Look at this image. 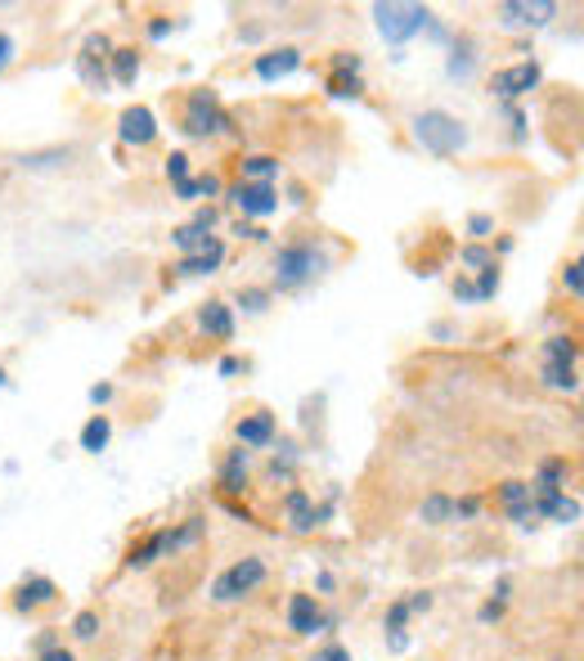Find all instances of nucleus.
<instances>
[{"label":"nucleus","mask_w":584,"mask_h":661,"mask_svg":"<svg viewBox=\"0 0 584 661\" xmlns=\"http://www.w3.org/2000/svg\"><path fill=\"white\" fill-rule=\"evenodd\" d=\"M409 131H414V140H418L432 158H454V154L467 149V140H473L467 122L454 118V114H445V108H423V114H414Z\"/></svg>","instance_id":"f257e3e1"},{"label":"nucleus","mask_w":584,"mask_h":661,"mask_svg":"<svg viewBox=\"0 0 584 661\" xmlns=\"http://www.w3.org/2000/svg\"><path fill=\"white\" fill-rule=\"evenodd\" d=\"M180 131L194 136V140H211V136H244V127L225 114V103L211 86H198L189 90L185 99V118H180Z\"/></svg>","instance_id":"f03ea898"},{"label":"nucleus","mask_w":584,"mask_h":661,"mask_svg":"<svg viewBox=\"0 0 584 661\" xmlns=\"http://www.w3.org/2000/svg\"><path fill=\"white\" fill-rule=\"evenodd\" d=\"M328 266H333L328 248H315V244H284V248L275 253V288H279V293H297V288H306L310 279H319Z\"/></svg>","instance_id":"7ed1b4c3"},{"label":"nucleus","mask_w":584,"mask_h":661,"mask_svg":"<svg viewBox=\"0 0 584 661\" xmlns=\"http://www.w3.org/2000/svg\"><path fill=\"white\" fill-rule=\"evenodd\" d=\"M374 28H378V37L387 46H405L418 32L432 28V10L418 6V0H378V6H374Z\"/></svg>","instance_id":"20e7f679"},{"label":"nucleus","mask_w":584,"mask_h":661,"mask_svg":"<svg viewBox=\"0 0 584 661\" xmlns=\"http://www.w3.org/2000/svg\"><path fill=\"white\" fill-rule=\"evenodd\" d=\"M266 559H257V554H248V559H239L234 568H225L216 581H211V599L216 603H244L248 594H257L261 585H266Z\"/></svg>","instance_id":"39448f33"},{"label":"nucleus","mask_w":584,"mask_h":661,"mask_svg":"<svg viewBox=\"0 0 584 661\" xmlns=\"http://www.w3.org/2000/svg\"><path fill=\"white\" fill-rule=\"evenodd\" d=\"M540 81H544L540 59H522V63H508V68H495L491 72V95L504 99V103H513V99L540 90Z\"/></svg>","instance_id":"423d86ee"},{"label":"nucleus","mask_w":584,"mask_h":661,"mask_svg":"<svg viewBox=\"0 0 584 661\" xmlns=\"http://www.w3.org/2000/svg\"><path fill=\"white\" fill-rule=\"evenodd\" d=\"M225 198H229V207L244 211V220H248V216H275L279 203H284L275 185H257V180H234V185H225Z\"/></svg>","instance_id":"0eeeda50"},{"label":"nucleus","mask_w":584,"mask_h":661,"mask_svg":"<svg viewBox=\"0 0 584 661\" xmlns=\"http://www.w3.org/2000/svg\"><path fill=\"white\" fill-rule=\"evenodd\" d=\"M108 55H112V41H108L103 32H90L86 46H81V55H77V77H81L95 95L108 90Z\"/></svg>","instance_id":"6e6552de"},{"label":"nucleus","mask_w":584,"mask_h":661,"mask_svg":"<svg viewBox=\"0 0 584 661\" xmlns=\"http://www.w3.org/2000/svg\"><path fill=\"white\" fill-rule=\"evenodd\" d=\"M284 513H288V526H293L297 535H310V531H319V526L333 517V504H315L310 491L293 486V491L284 495Z\"/></svg>","instance_id":"1a4fd4ad"},{"label":"nucleus","mask_w":584,"mask_h":661,"mask_svg":"<svg viewBox=\"0 0 584 661\" xmlns=\"http://www.w3.org/2000/svg\"><path fill=\"white\" fill-rule=\"evenodd\" d=\"M495 19L513 32L522 28H544L548 19H557V6L553 0H504V6H495Z\"/></svg>","instance_id":"9d476101"},{"label":"nucleus","mask_w":584,"mask_h":661,"mask_svg":"<svg viewBox=\"0 0 584 661\" xmlns=\"http://www.w3.org/2000/svg\"><path fill=\"white\" fill-rule=\"evenodd\" d=\"M117 140L131 145V149H149L158 140V114L145 108V103L122 108V118H117Z\"/></svg>","instance_id":"9b49d317"},{"label":"nucleus","mask_w":584,"mask_h":661,"mask_svg":"<svg viewBox=\"0 0 584 661\" xmlns=\"http://www.w3.org/2000/svg\"><path fill=\"white\" fill-rule=\"evenodd\" d=\"M234 436H239L244 451H266L279 436V418L270 410H253V414H244L239 423H234Z\"/></svg>","instance_id":"f8f14e48"},{"label":"nucleus","mask_w":584,"mask_h":661,"mask_svg":"<svg viewBox=\"0 0 584 661\" xmlns=\"http://www.w3.org/2000/svg\"><path fill=\"white\" fill-rule=\"evenodd\" d=\"M328 625H333V621L324 616V608H319L315 594H293V599H288V630H293V634L310 639V634H324Z\"/></svg>","instance_id":"ddd939ff"},{"label":"nucleus","mask_w":584,"mask_h":661,"mask_svg":"<svg viewBox=\"0 0 584 661\" xmlns=\"http://www.w3.org/2000/svg\"><path fill=\"white\" fill-rule=\"evenodd\" d=\"M297 68H301V50H297V46H275V50H266V55L253 59V72H257L261 81H284V77H293Z\"/></svg>","instance_id":"4468645a"},{"label":"nucleus","mask_w":584,"mask_h":661,"mask_svg":"<svg viewBox=\"0 0 584 661\" xmlns=\"http://www.w3.org/2000/svg\"><path fill=\"white\" fill-rule=\"evenodd\" d=\"M59 599V585L50 576H23L19 590H14V612L19 616H32L37 608H50Z\"/></svg>","instance_id":"2eb2a0df"},{"label":"nucleus","mask_w":584,"mask_h":661,"mask_svg":"<svg viewBox=\"0 0 584 661\" xmlns=\"http://www.w3.org/2000/svg\"><path fill=\"white\" fill-rule=\"evenodd\" d=\"M198 328L211 338V343H229L234 338V306L229 302H202L198 306Z\"/></svg>","instance_id":"dca6fc26"},{"label":"nucleus","mask_w":584,"mask_h":661,"mask_svg":"<svg viewBox=\"0 0 584 661\" xmlns=\"http://www.w3.org/2000/svg\"><path fill=\"white\" fill-rule=\"evenodd\" d=\"M535 517L540 522H557V526H575L580 522V500L557 491V495H535Z\"/></svg>","instance_id":"f3484780"},{"label":"nucleus","mask_w":584,"mask_h":661,"mask_svg":"<svg viewBox=\"0 0 584 661\" xmlns=\"http://www.w3.org/2000/svg\"><path fill=\"white\" fill-rule=\"evenodd\" d=\"M220 266H225V244H220V239H211L202 253H194V257H180L171 270H176V275H185V279H198V275H216Z\"/></svg>","instance_id":"a211bd4d"},{"label":"nucleus","mask_w":584,"mask_h":661,"mask_svg":"<svg viewBox=\"0 0 584 661\" xmlns=\"http://www.w3.org/2000/svg\"><path fill=\"white\" fill-rule=\"evenodd\" d=\"M248 468H253V451H244V446H239V451H229L225 464H220V477H216L220 491H225V495H244V486H248Z\"/></svg>","instance_id":"6ab92c4d"},{"label":"nucleus","mask_w":584,"mask_h":661,"mask_svg":"<svg viewBox=\"0 0 584 661\" xmlns=\"http://www.w3.org/2000/svg\"><path fill=\"white\" fill-rule=\"evenodd\" d=\"M473 72H477V41L463 32V37H458V41L449 46V59H445V77H449V81H467Z\"/></svg>","instance_id":"aec40b11"},{"label":"nucleus","mask_w":584,"mask_h":661,"mask_svg":"<svg viewBox=\"0 0 584 661\" xmlns=\"http://www.w3.org/2000/svg\"><path fill=\"white\" fill-rule=\"evenodd\" d=\"M202 535H207V517H198V513H194V517H185L180 526H167V531H162V549H167V559H171V554H180V549H194Z\"/></svg>","instance_id":"412c9836"},{"label":"nucleus","mask_w":584,"mask_h":661,"mask_svg":"<svg viewBox=\"0 0 584 661\" xmlns=\"http://www.w3.org/2000/svg\"><path fill=\"white\" fill-rule=\"evenodd\" d=\"M140 68H145V59H140L136 46H112V55H108V77H112L117 86H136Z\"/></svg>","instance_id":"4be33fe9"},{"label":"nucleus","mask_w":584,"mask_h":661,"mask_svg":"<svg viewBox=\"0 0 584 661\" xmlns=\"http://www.w3.org/2000/svg\"><path fill=\"white\" fill-rule=\"evenodd\" d=\"M566 477H571L566 460H544L535 482H531V495H557V491H566Z\"/></svg>","instance_id":"5701e85b"},{"label":"nucleus","mask_w":584,"mask_h":661,"mask_svg":"<svg viewBox=\"0 0 584 661\" xmlns=\"http://www.w3.org/2000/svg\"><path fill=\"white\" fill-rule=\"evenodd\" d=\"M108 441H112V418L108 414H90L86 427H81V436H77V446L86 455H99V451H108Z\"/></svg>","instance_id":"b1692460"},{"label":"nucleus","mask_w":584,"mask_h":661,"mask_svg":"<svg viewBox=\"0 0 584 661\" xmlns=\"http://www.w3.org/2000/svg\"><path fill=\"white\" fill-rule=\"evenodd\" d=\"M158 559H167L162 531H154V535H145V540H136V544L127 549V568H131V572H145V568H154Z\"/></svg>","instance_id":"393cba45"},{"label":"nucleus","mask_w":584,"mask_h":661,"mask_svg":"<svg viewBox=\"0 0 584 661\" xmlns=\"http://www.w3.org/2000/svg\"><path fill=\"white\" fill-rule=\"evenodd\" d=\"M23 171H55V167H68L72 162V149L68 145H55V149H32V154H19L14 158Z\"/></svg>","instance_id":"a878e982"},{"label":"nucleus","mask_w":584,"mask_h":661,"mask_svg":"<svg viewBox=\"0 0 584 661\" xmlns=\"http://www.w3.org/2000/svg\"><path fill=\"white\" fill-rule=\"evenodd\" d=\"M279 176V158L275 154H253L239 162V180H257V185H275Z\"/></svg>","instance_id":"bb28decb"},{"label":"nucleus","mask_w":584,"mask_h":661,"mask_svg":"<svg viewBox=\"0 0 584 661\" xmlns=\"http://www.w3.org/2000/svg\"><path fill=\"white\" fill-rule=\"evenodd\" d=\"M225 194V185H220V176H189V180H180L176 185V198L180 203H194V198H220Z\"/></svg>","instance_id":"cd10ccee"},{"label":"nucleus","mask_w":584,"mask_h":661,"mask_svg":"<svg viewBox=\"0 0 584 661\" xmlns=\"http://www.w3.org/2000/svg\"><path fill=\"white\" fill-rule=\"evenodd\" d=\"M580 361V343L571 334H553L544 343V365H575Z\"/></svg>","instance_id":"c85d7f7f"},{"label":"nucleus","mask_w":584,"mask_h":661,"mask_svg":"<svg viewBox=\"0 0 584 661\" xmlns=\"http://www.w3.org/2000/svg\"><path fill=\"white\" fill-rule=\"evenodd\" d=\"M418 517H423L427 526H445V522H454V500L441 495V491H432V495L418 504Z\"/></svg>","instance_id":"c756f323"},{"label":"nucleus","mask_w":584,"mask_h":661,"mask_svg":"<svg viewBox=\"0 0 584 661\" xmlns=\"http://www.w3.org/2000/svg\"><path fill=\"white\" fill-rule=\"evenodd\" d=\"M171 244L180 248V257H194V253H202V248L211 244V235H207V230H198L194 220H185V226H176V230H171Z\"/></svg>","instance_id":"7c9ffc66"},{"label":"nucleus","mask_w":584,"mask_h":661,"mask_svg":"<svg viewBox=\"0 0 584 661\" xmlns=\"http://www.w3.org/2000/svg\"><path fill=\"white\" fill-rule=\"evenodd\" d=\"M328 95L333 99H360L365 95V72H328Z\"/></svg>","instance_id":"2f4dec72"},{"label":"nucleus","mask_w":584,"mask_h":661,"mask_svg":"<svg viewBox=\"0 0 584 661\" xmlns=\"http://www.w3.org/2000/svg\"><path fill=\"white\" fill-rule=\"evenodd\" d=\"M540 378H544V387H553V392H575V387H580L575 365H544Z\"/></svg>","instance_id":"473e14b6"},{"label":"nucleus","mask_w":584,"mask_h":661,"mask_svg":"<svg viewBox=\"0 0 584 661\" xmlns=\"http://www.w3.org/2000/svg\"><path fill=\"white\" fill-rule=\"evenodd\" d=\"M458 266H467V270H486V266H495V253H491L486 244H467V248H458Z\"/></svg>","instance_id":"72a5a7b5"},{"label":"nucleus","mask_w":584,"mask_h":661,"mask_svg":"<svg viewBox=\"0 0 584 661\" xmlns=\"http://www.w3.org/2000/svg\"><path fill=\"white\" fill-rule=\"evenodd\" d=\"M239 306L248 310V315H266L270 310V288H239Z\"/></svg>","instance_id":"f704fd0d"},{"label":"nucleus","mask_w":584,"mask_h":661,"mask_svg":"<svg viewBox=\"0 0 584 661\" xmlns=\"http://www.w3.org/2000/svg\"><path fill=\"white\" fill-rule=\"evenodd\" d=\"M499 500H504V509H513V504H531L535 495H531V482L508 477V482H499Z\"/></svg>","instance_id":"c9c22d12"},{"label":"nucleus","mask_w":584,"mask_h":661,"mask_svg":"<svg viewBox=\"0 0 584 661\" xmlns=\"http://www.w3.org/2000/svg\"><path fill=\"white\" fill-rule=\"evenodd\" d=\"M467 235H473V244L491 239L495 235V216L491 211H473V216H467Z\"/></svg>","instance_id":"e433bc0d"},{"label":"nucleus","mask_w":584,"mask_h":661,"mask_svg":"<svg viewBox=\"0 0 584 661\" xmlns=\"http://www.w3.org/2000/svg\"><path fill=\"white\" fill-rule=\"evenodd\" d=\"M189 162H194V158H189L185 149H176V154H171V158L162 162V171H167V180H171V185H180V180H189Z\"/></svg>","instance_id":"4c0bfd02"},{"label":"nucleus","mask_w":584,"mask_h":661,"mask_svg":"<svg viewBox=\"0 0 584 661\" xmlns=\"http://www.w3.org/2000/svg\"><path fill=\"white\" fill-rule=\"evenodd\" d=\"M473 288H477V302H491V297L499 293V262H495V266H486V270H482V279H477Z\"/></svg>","instance_id":"58836bf2"},{"label":"nucleus","mask_w":584,"mask_h":661,"mask_svg":"<svg viewBox=\"0 0 584 661\" xmlns=\"http://www.w3.org/2000/svg\"><path fill=\"white\" fill-rule=\"evenodd\" d=\"M99 634V612H77L72 616V639H95Z\"/></svg>","instance_id":"ea45409f"},{"label":"nucleus","mask_w":584,"mask_h":661,"mask_svg":"<svg viewBox=\"0 0 584 661\" xmlns=\"http://www.w3.org/2000/svg\"><path fill=\"white\" fill-rule=\"evenodd\" d=\"M409 616H414V612L405 608V599H396V603L387 608V616H383V625H387V630H405V625H409Z\"/></svg>","instance_id":"a19ab883"},{"label":"nucleus","mask_w":584,"mask_h":661,"mask_svg":"<svg viewBox=\"0 0 584 661\" xmlns=\"http://www.w3.org/2000/svg\"><path fill=\"white\" fill-rule=\"evenodd\" d=\"M333 72H365V59L350 55V50H337L333 55Z\"/></svg>","instance_id":"79ce46f5"},{"label":"nucleus","mask_w":584,"mask_h":661,"mask_svg":"<svg viewBox=\"0 0 584 661\" xmlns=\"http://www.w3.org/2000/svg\"><path fill=\"white\" fill-rule=\"evenodd\" d=\"M504 517L517 522V526H535V522H540V517H535V500H531V504H513V509H504Z\"/></svg>","instance_id":"37998d69"},{"label":"nucleus","mask_w":584,"mask_h":661,"mask_svg":"<svg viewBox=\"0 0 584 661\" xmlns=\"http://www.w3.org/2000/svg\"><path fill=\"white\" fill-rule=\"evenodd\" d=\"M562 288H566L571 297L584 293V284H580V262H566V266H562Z\"/></svg>","instance_id":"c03bdc74"},{"label":"nucleus","mask_w":584,"mask_h":661,"mask_svg":"<svg viewBox=\"0 0 584 661\" xmlns=\"http://www.w3.org/2000/svg\"><path fill=\"white\" fill-rule=\"evenodd\" d=\"M216 220H220V207H216V203H207V207H198V211H194V226H198V230H207V235H211Z\"/></svg>","instance_id":"a18cd8bd"},{"label":"nucleus","mask_w":584,"mask_h":661,"mask_svg":"<svg viewBox=\"0 0 584 661\" xmlns=\"http://www.w3.org/2000/svg\"><path fill=\"white\" fill-rule=\"evenodd\" d=\"M234 235H239V239H253V244H270V230L253 226V220H239V226H234Z\"/></svg>","instance_id":"49530a36"},{"label":"nucleus","mask_w":584,"mask_h":661,"mask_svg":"<svg viewBox=\"0 0 584 661\" xmlns=\"http://www.w3.org/2000/svg\"><path fill=\"white\" fill-rule=\"evenodd\" d=\"M14 55H19V41H14L10 32H0V72H6V68L14 63Z\"/></svg>","instance_id":"de8ad7c7"},{"label":"nucleus","mask_w":584,"mask_h":661,"mask_svg":"<svg viewBox=\"0 0 584 661\" xmlns=\"http://www.w3.org/2000/svg\"><path fill=\"white\" fill-rule=\"evenodd\" d=\"M477 513H482V500H477V495L454 500V517H477Z\"/></svg>","instance_id":"09e8293b"},{"label":"nucleus","mask_w":584,"mask_h":661,"mask_svg":"<svg viewBox=\"0 0 584 661\" xmlns=\"http://www.w3.org/2000/svg\"><path fill=\"white\" fill-rule=\"evenodd\" d=\"M171 37V19L167 14H154L149 19V41H167Z\"/></svg>","instance_id":"8fccbe9b"},{"label":"nucleus","mask_w":584,"mask_h":661,"mask_svg":"<svg viewBox=\"0 0 584 661\" xmlns=\"http://www.w3.org/2000/svg\"><path fill=\"white\" fill-rule=\"evenodd\" d=\"M504 608H508L504 599H486V603H482V621H486V625H495V621H504Z\"/></svg>","instance_id":"3c124183"},{"label":"nucleus","mask_w":584,"mask_h":661,"mask_svg":"<svg viewBox=\"0 0 584 661\" xmlns=\"http://www.w3.org/2000/svg\"><path fill=\"white\" fill-rule=\"evenodd\" d=\"M432 603H436V599H432L427 590H414V594L405 599V608H409V612H432Z\"/></svg>","instance_id":"603ef678"},{"label":"nucleus","mask_w":584,"mask_h":661,"mask_svg":"<svg viewBox=\"0 0 584 661\" xmlns=\"http://www.w3.org/2000/svg\"><path fill=\"white\" fill-rule=\"evenodd\" d=\"M454 302H477V288H473V279H454Z\"/></svg>","instance_id":"864d4df0"},{"label":"nucleus","mask_w":584,"mask_h":661,"mask_svg":"<svg viewBox=\"0 0 584 661\" xmlns=\"http://www.w3.org/2000/svg\"><path fill=\"white\" fill-rule=\"evenodd\" d=\"M108 401H112V383H95V387H90V405L103 410Z\"/></svg>","instance_id":"5fc2aeb1"},{"label":"nucleus","mask_w":584,"mask_h":661,"mask_svg":"<svg viewBox=\"0 0 584 661\" xmlns=\"http://www.w3.org/2000/svg\"><path fill=\"white\" fill-rule=\"evenodd\" d=\"M315 661H350V652H346L342 643H328V648L315 652Z\"/></svg>","instance_id":"6e6d98bb"},{"label":"nucleus","mask_w":584,"mask_h":661,"mask_svg":"<svg viewBox=\"0 0 584 661\" xmlns=\"http://www.w3.org/2000/svg\"><path fill=\"white\" fill-rule=\"evenodd\" d=\"M239 369H244V361H239V356H225V361L216 365V374H220V378H234Z\"/></svg>","instance_id":"4d7b16f0"},{"label":"nucleus","mask_w":584,"mask_h":661,"mask_svg":"<svg viewBox=\"0 0 584 661\" xmlns=\"http://www.w3.org/2000/svg\"><path fill=\"white\" fill-rule=\"evenodd\" d=\"M387 648L392 652H409V634L405 630H387Z\"/></svg>","instance_id":"13d9d810"},{"label":"nucleus","mask_w":584,"mask_h":661,"mask_svg":"<svg viewBox=\"0 0 584 661\" xmlns=\"http://www.w3.org/2000/svg\"><path fill=\"white\" fill-rule=\"evenodd\" d=\"M37 661H77V657H72V652H68V648L59 643V648H50V652H41Z\"/></svg>","instance_id":"bf43d9fd"},{"label":"nucleus","mask_w":584,"mask_h":661,"mask_svg":"<svg viewBox=\"0 0 584 661\" xmlns=\"http://www.w3.org/2000/svg\"><path fill=\"white\" fill-rule=\"evenodd\" d=\"M288 203H293V207H306V203H310V198H306V185H288Z\"/></svg>","instance_id":"052dcab7"},{"label":"nucleus","mask_w":584,"mask_h":661,"mask_svg":"<svg viewBox=\"0 0 584 661\" xmlns=\"http://www.w3.org/2000/svg\"><path fill=\"white\" fill-rule=\"evenodd\" d=\"M315 585H319V594H333V585H337V581H333V572H319V576H315Z\"/></svg>","instance_id":"680f3d73"},{"label":"nucleus","mask_w":584,"mask_h":661,"mask_svg":"<svg viewBox=\"0 0 584 661\" xmlns=\"http://www.w3.org/2000/svg\"><path fill=\"white\" fill-rule=\"evenodd\" d=\"M432 338H441V343L454 338V324H432Z\"/></svg>","instance_id":"e2e57ef3"},{"label":"nucleus","mask_w":584,"mask_h":661,"mask_svg":"<svg viewBox=\"0 0 584 661\" xmlns=\"http://www.w3.org/2000/svg\"><path fill=\"white\" fill-rule=\"evenodd\" d=\"M0 387H10V374H6V365H0Z\"/></svg>","instance_id":"0e129e2a"}]
</instances>
